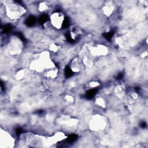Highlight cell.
<instances>
[{"instance_id":"cell-1","label":"cell","mask_w":148,"mask_h":148,"mask_svg":"<svg viewBox=\"0 0 148 148\" xmlns=\"http://www.w3.org/2000/svg\"><path fill=\"white\" fill-rule=\"evenodd\" d=\"M5 12L9 18L15 20L19 18L25 13V10L22 5L12 2V3L6 4Z\"/></svg>"},{"instance_id":"cell-2","label":"cell","mask_w":148,"mask_h":148,"mask_svg":"<svg viewBox=\"0 0 148 148\" xmlns=\"http://www.w3.org/2000/svg\"><path fill=\"white\" fill-rule=\"evenodd\" d=\"M64 16L62 13L60 12H55L51 14L50 16V21H51L53 25L57 28H59L60 27L63 25L64 22Z\"/></svg>"}]
</instances>
